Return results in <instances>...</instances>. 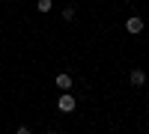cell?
Returning a JSON list of instances; mask_svg holds the SVG:
<instances>
[{"instance_id": "cell-1", "label": "cell", "mask_w": 149, "mask_h": 134, "mask_svg": "<svg viewBox=\"0 0 149 134\" xmlns=\"http://www.w3.org/2000/svg\"><path fill=\"white\" fill-rule=\"evenodd\" d=\"M74 107H78V101L72 99V92H63V95L57 99V110H60V113H72Z\"/></svg>"}, {"instance_id": "cell-2", "label": "cell", "mask_w": 149, "mask_h": 134, "mask_svg": "<svg viewBox=\"0 0 149 134\" xmlns=\"http://www.w3.org/2000/svg\"><path fill=\"white\" fill-rule=\"evenodd\" d=\"M125 33H131V36H140V33H143V18L131 15V18L125 21Z\"/></svg>"}, {"instance_id": "cell-3", "label": "cell", "mask_w": 149, "mask_h": 134, "mask_svg": "<svg viewBox=\"0 0 149 134\" xmlns=\"http://www.w3.org/2000/svg\"><path fill=\"white\" fill-rule=\"evenodd\" d=\"M54 83H57L63 92H72V75H69V72H60V75L54 78Z\"/></svg>"}, {"instance_id": "cell-4", "label": "cell", "mask_w": 149, "mask_h": 134, "mask_svg": "<svg viewBox=\"0 0 149 134\" xmlns=\"http://www.w3.org/2000/svg\"><path fill=\"white\" fill-rule=\"evenodd\" d=\"M128 81H131V87H143V83H146V72L143 69H131Z\"/></svg>"}, {"instance_id": "cell-5", "label": "cell", "mask_w": 149, "mask_h": 134, "mask_svg": "<svg viewBox=\"0 0 149 134\" xmlns=\"http://www.w3.org/2000/svg\"><path fill=\"white\" fill-rule=\"evenodd\" d=\"M36 9H39L42 15H48V12L54 9V0H36Z\"/></svg>"}, {"instance_id": "cell-6", "label": "cell", "mask_w": 149, "mask_h": 134, "mask_svg": "<svg viewBox=\"0 0 149 134\" xmlns=\"http://www.w3.org/2000/svg\"><path fill=\"white\" fill-rule=\"evenodd\" d=\"M63 18H66V21L74 18V6H66V9H63Z\"/></svg>"}, {"instance_id": "cell-7", "label": "cell", "mask_w": 149, "mask_h": 134, "mask_svg": "<svg viewBox=\"0 0 149 134\" xmlns=\"http://www.w3.org/2000/svg\"><path fill=\"white\" fill-rule=\"evenodd\" d=\"M15 134H30V128H27V125H21V128H18Z\"/></svg>"}, {"instance_id": "cell-8", "label": "cell", "mask_w": 149, "mask_h": 134, "mask_svg": "<svg viewBox=\"0 0 149 134\" xmlns=\"http://www.w3.org/2000/svg\"><path fill=\"white\" fill-rule=\"evenodd\" d=\"M45 134H54V131H45Z\"/></svg>"}]
</instances>
